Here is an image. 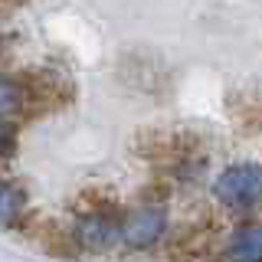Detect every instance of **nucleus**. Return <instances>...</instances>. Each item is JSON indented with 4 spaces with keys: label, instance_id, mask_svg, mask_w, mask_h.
I'll list each match as a JSON object with an SVG mask.
<instances>
[{
    "label": "nucleus",
    "instance_id": "f257e3e1",
    "mask_svg": "<svg viewBox=\"0 0 262 262\" xmlns=\"http://www.w3.org/2000/svg\"><path fill=\"white\" fill-rule=\"evenodd\" d=\"M213 196L229 210H256L262 207V167L252 161L229 164L213 180Z\"/></svg>",
    "mask_w": 262,
    "mask_h": 262
},
{
    "label": "nucleus",
    "instance_id": "f03ea898",
    "mask_svg": "<svg viewBox=\"0 0 262 262\" xmlns=\"http://www.w3.org/2000/svg\"><path fill=\"white\" fill-rule=\"evenodd\" d=\"M164 233H167V213L158 203H138V207L125 210L118 220V246L135 252L154 249L164 239Z\"/></svg>",
    "mask_w": 262,
    "mask_h": 262
},
{
    "label": "nucleus",
    "instance_id": "7ed1b4c3",
    "mask_svg": "<svg viewBox=\"0 0 262 262\" xmlns=\"http://www.w3.org/2000/svg\"><path fill=\"white\" fill-rule=\"evenodd\" d=\"M118 220L121 213L98 207L79 213L69 226V243L79 246L82 252H108L118 246Z\"/></svg>",
    "mask_w": 262,
    "mask_h": 262
},
{
    "label": "nucleus",
    "instance_id": "20e7f679",
    "mask_svg": "<svg viewBox=\"0 0 262 262\" xmlns=\"http://www.w3.org/2000/svg\"><path fill=\"white\" fill-rule=\"evenodd\" d=\"M226 262H262V223H239L226 236Z\"/></svg>",
    "mask_w": 262,
    "mask_h": 262
},
{
    "label": "nucleus",
    "instance_id": "39448f33",
    "mask_svg": "<svg viewBox=\"0 0 262 262\" xmlns=\"http://www.w3.org/2000/svg\"><path fill=\"white\" fill-rule=\"evenodd\" d=\"M23 220V193L20 187L0 177V229H13Z\"/></svg>",
    "mask_w": 262,
    "mask_h": 262
},
{
    "label": "nucleus",
    "instance_id": "423d86ee",
    "mask_svg": "<svg viewBox=\"0 0 262 262\" xmlns=\"http://www.w3.org/2000/svg\"><path fill=\"white\" fill-rule=\"evenodd\" d=\"M30 102L27 82L0 76V118H13L16 112H23V105Z\"/></svg>",
    "mask_w": 262,
    "mask_h": 262
},
{
    "label": "nucleus",
    "instance_id": "0eeeda50",
    "mask_svg": "<svg viewBox=\"0 0 262 262\" xmlns=\"http://www.w3.org/2000/svg\"><path fill=\"white\" fill-rule=\"evenodd\" d=\"M7 151H10V128H7V121L0 118V161H4Z\"/></svg>",
    "mask_w": 262,
    "mask_h": 262
},
{
    "label": "nucleus",
    "instance_id": "6e6552de",
    "mask_svg": "<svg viewBox=\"0 0 262 262\" xmlns=\"http://www.w3.org/2000/svg\"><path fill=\"white\" fill-rule=\"evenodd\" d=\"M0 53H4V39H0Z\"/></svg>",
    "mask_w": 262,
    "mask_h": 262
}]
</instances>
